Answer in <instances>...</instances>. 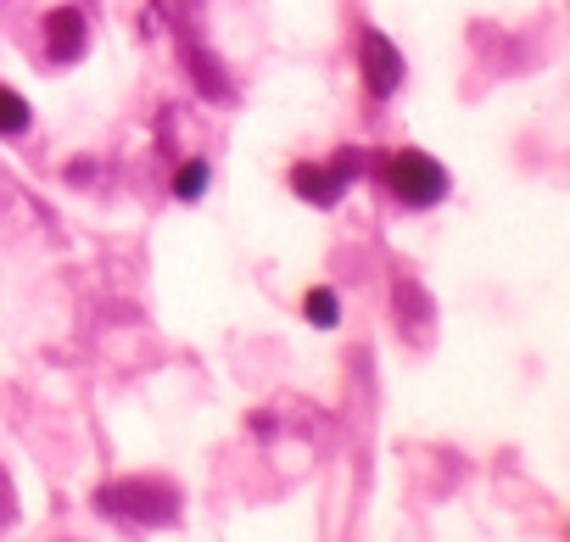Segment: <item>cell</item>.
I'll use <instances>...</instances> for the list:
<instances>
[{
	"label": "cell",
	"instance_id": "cell-1",
	"mask_svg": "<svg viewBox=\"0 0 570 542\" xmlns=\"http://www.w3.org/2000/svg\"><path fill=\"white\" fill-rule=\"evenodd\" d=\"M381 185H386L392 201H403V207L420 213V207H436V201L448 196V168H442L431 151L403 146V151L381 157Z\"/></svg>",
	"mask_w": 570,
	"mask_h": 542
},
{
	"label": "cell",
	"instance_id": "cell-2",
	"mask_svg": "<svg viewBox=\"0 0 570 542\" xmlns=\"http://www.w3.org/2000/svg\"><path fill=\"white\" fill-rule=\"evenodd\" d=\"M96 509L112 514V520H124V525L151 531V525H168V520H174L179 497H174L163 481H112V486L96 492Z\"/></svg>",
	"mask_w": 570,
	"mask_h": 542
},
{
	"label": "cell",
	"instance_id": "cell-3",
	"mask_svg": "<svg viewBox=\"0 0 570 542\" xmlns=\"http://www.w3.org/2000/svg\"><path fill=\"white\" fill-rule=\"evenodd\" d=\"M358 73H364V90L375 101H392L403 90V57H397V46L381 29H364V40H358Z\"/></svg>",
	"mask_w": 570,
	"mask_h": 542
},
{
	"label": "cell",
	"instance_id": "cell-4",
	"mask_svg": "<svg viewBox=\"0 0 570 542\" xmlns=\"http://www.w3.org/2000/svg\"><path fill=\"white\" fill-rule=\"evenodd\" d=\"M40 35H46V57L57 68H73L90 51V18L79 7H51L46 23H40Z\"/></svg>",
	"mask_w": 570,
	"mask_h": 542
},
{
	"label": "cell",
	"instance_id": "cell-5",
	"mask_svg": "<svg viewBox=\"0 0 570 542\" xmlns=\"http://www.w3.org/2000/svg\"><path fill=\"white\" fill-rule=\"evenodd\" d=\"M292 190H297L303 201H314V207H336L342 190H347V179H342L331 162H325V168H320V162H303V168L292 174Z\"/></svg>",
	"mask_w": 570,
	"mask_h": 542
},
{
	"label": "cell",
	"instance_id": "cell-6",
	"mask_svg": "<svg viewBox=\"0 0 570 542\" xmlns=\"http://www.w3.org/2000/svg\"><path fill=\"white\" fill-rule=\"evenodd\" d=\"M207 179H213V162H202V157H190V162H179V174H174V196L179 201H202V190H207Z\"/></svg>",
	"mask_w": 570,
	"mask_h": 542
},
{
	"label": "cell",
	"instance_id": "cell-7",
	"mask_svg": "<svg viewBox=\"0 0 570 542\" xmlns=\"http://www.w3.org/2000/svg\"><path fill=\"white\" fill-rule=\"evenodd\" d=\"M303 314H308V325H320V331H336V325H342V303H336L331 286H314V292L303 297Z\"/></svg>",
	"mask_w": 570,
	"mask_h": 542
},
{
	"label": "cell",
	"instance_id": "cell-8",
	"mask_svg": "<svg viewBox=\"0 0 570 542\" xmlns=\"http://www.w3.org/2000/svg\"><path fill=\"white\" fill-rule=\"evenodd\" d=\"M35 124V112H29V101L12 90V85H0V135H23Z\"/></svg>",
	"mask_w": 570,
	"mask_h": 542
}]
</instances>
